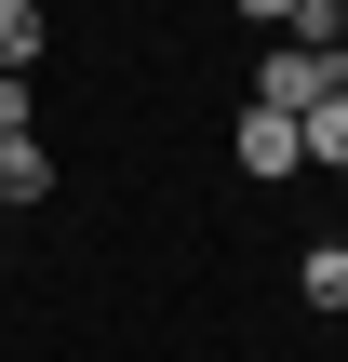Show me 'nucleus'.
Listing matches in <instances>:
<instances>
[{
  "instance_id": "1",
  "label": "nucleus",
  "mask_w": 348,
  "mask_h": 362,
  "mask_svg": "<svg viewBox=\"0 0 348 362\" xmlns=\"http://www.w3.org/2000/svg\"><path fill=\"white\" fill-rule=\"evenodd\" d=\"M322 94H348V54H335V40H268V67H255V107L308 121Z\"/></svg>"
},
{
  "instance_id": "2",
  "label": "nucleus",
  "mask_w": 348,
  "mask_h": 362,
  "mask_svg": "<svg viewBox=\"0 0 348 362\" xmlns=\"http://www.w3.org/2000/svg\"><path fill=\"white\" fill-rule=\"evenodd\" d=\"M228 161H241V175H268V188H295V175H308V134H295L282 107H241V134H228Z\"/></svg>"
},
{
  "instance_id": "3",
  "label": "nucleus",
  "mask_w": 348,
  "mask_h": 362,
  "mask_svg": "<svg viewBox=\"0 0 348 362\" xmlns=\"http://www.w3.org/2000/svg\"><path fill=\"white\" fill-rule=\"evenodd\" d=\"M27 202H54V161H40V134H0V215H27Z\"/></svg>"
},
{
  "instance_id": "4",
  "label": "nucleus",
  "mask_w": 348,
  "mask_h": 362,
  "mask_svg": "<svg viewBox=\"0 0 348 362\" xmlns=\"http://www.w3.org/2000/svg\"><path fill=\"white\" fill-rule=\"evenodd\" d=\"M295 134H308V175H348V94H322Z\"/></svg>"
},
{
  "instance_id": "5",
  "label": "nucleus",
  "mask_w": 348,
  "mask_h": 362,
  "mask_svg": "<svg viewBox=\"0 0 348 362\" xmlns=\"http://www.w3.org/2000/svg\"><path fill=\"white\" fill-rule=\"evenodd\" d=\"M295 296H308V309H348V242H308V269H295Z\"/></svg>"
},
{
  "instance_id": "6",
  "label": "nucleus",
  "mask_w": 348,
  "mask_h": 362,
  "mask_svg": "<svg viewBox=\"0 0 348 362\" xmlns=\"http://www.w3.org/2000/svg\"><path fill=\"white\" fill-rule=\"evenodd\" d=\"M0 67H40V0H0Z\"/></svg>"
},
{
  "instance_id": "7",
  "label": "nucleus",
  "mask_w": 348,
  "mask_h": 362,
  "mask_svg": "<svg viewBox=\"0 0 348 362\" xmlns=\"http://www.w3.org/2000/svg\"><path fill=\"white\" fill-rule=\"evenodd\" d=\"M241 13H255L268 40H322V13H308V0H241Z\"/></svg>"
},
{
  "instance_id": "8",
  "label": "nucleus",
  "mask_w": 348,
  "mask_h": 362,
  "mask_svg": "<svg viewBox=\"0 0 348 362\" xmlns=\"http://www.w3.org/2000/svg\"><path fill=\"white\" fill-rule=\"evenodd\" d=\"M40 121V94H27V67H0V134H27Z\"/></svg>"
}]
</instances>
